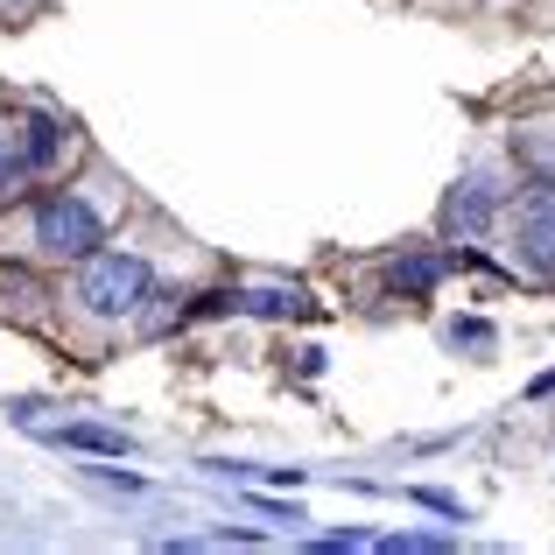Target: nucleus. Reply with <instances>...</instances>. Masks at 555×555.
<instances>
[{
  "label": "nucleus",
  "instance_id": "nucleus-1",
  "mask_svg": "<svg viewBox=\"0 0 555 555\" xmlns=\"http://www.w3.org/2000/svg\"><path fill=\"white\" fill-rule=\"evenodd\" d=\"M78 302L92 317H127L149 302V260L120 254V246H92L78 260Z\"/></svg>",
  "mask_w": 555,
  "mask_h": 555
},
{
  "label": "nucleus",
  "instance_id": "nucleus-2",
  "mask_svg": "<svg viewBox=\"0 0 555 555\" xmlns=\"http://www.w3.org/2000/svg\"><path fill=\"white\" fill-rule=\"evenodd\" d=\"M99 240H106V232H99V211L85 197H50L36 211V246L50 260H85Z\"/></svg>",
  "mask_w": 555,
  "mask_h": 555
},
{
  "label": "nucleus",
  "instance_id": "nucleus-3",
  "mask_svg": "<svg viewBox=\"0 0 555 555\" xmlns=\"http://www.w3.org/2000/svg\"><path fill=\"white\" fill-rule=\"evenodd\" d=\"M514 254L528 274H542V282H555V190H534L528 204H520L514 218Z\"/></svg>",
  "mask_w": 555,
  "mask_h": 555
},
{
  "label": "nucleus",
  "instance_id": "nucleus-4",
  "mask_svg": "<svg viewBox=\"0 0 555 555\" xmlns=\"http://www.w3.org/2000/svg\"><path fill=\"white\" fill-rule=\"evenodd\" d=\"M492 204H500V190H492V177H464L457 190H450V204H443V225H450V240H486V225H492Z\"/></svg>",
  "mask_w": 555,
  "mask_h": 555
},
{
  "label": "nucleus",
  "instance_id": "nucleus-5",
  "mask_svg": "<svg viewBox=\"0 0 555 555\" xmlns=\"http://www.w3.org/2000/svg\"><path fill=\"white\" fill-rule=\"evenodd\" d=\"M56 149H64V127L50 120V113H36V120H22V169H50Z\"/></svg>",
  "mask_w": 555,
  "mask_h": 555
},
{
  "label": "nucleus",
  "instance_id": "nucleus-6",
  "mask_svg": "<svg viewBox=\"0 0 555 555\" xmlns=\"http://www.w3.org/2000/svg\"><path fill=\"white\" fill-rule=\"evenodd\" d=\"M56 443H70V450H92V457H127V436L120 429H99V422H64V429H56Z\"/></svg>",
  "mask_w": 555,
  "mask_h": 555
},
{
  "label": "nucleus",
  "instance_id": "nucleus-7",
  "mask_svg": "<svg viewBox=\"0 0 555 555\" xmlns=\"http://www.w3.org/2000/svg\"><path fill=\"white\" fill-rule=\"evenodd\" d=\"M520 163L555 183V134H520Z\"/></svg>",
  "mask_w": 555,
  "mask_h": 555
},
{
  "label": "nucleus",
  "instance_id": "nucleus-8",
  "mask_svg": "<svg viewBox=\"0 0 555 555\" xmlns=\"http://www.w3.org/2000/svg\"><path fill=\"white\" fill-rule=\"evenodd\" d=\"M436 274H443V260H401V268H393V288H401V296H415V288H429Z\"/></svg>",
  "mask_w": 555,
  "mask_h": 555
},
{
  "label": "nucleus",
  "instance_id": "nucleus-9",
  "mask_svg": "<svg viewBox=\"0 0 555 555\" xmlns=\"http://www.w3.org/2000/svg\"><path fill=\"white\" fill-rule=\"evenodd\" d=\"M408 500H415V506H429V514H443V520H464V506L450 500V492H429V486H415Z\"/></svg>",
  "mask_w": 555,
  "mask_h": 555
},
{
  "label": "nucleus",
  "instance_id": "nucleus-10",
  "mask_svg": "<svg viewBox=\"0 0 555 555\" xmlns=\"http://www.w3.org/2000/svg\"><path fill=\"white\" fill-rule=\"evenodd\" d=\"M22 183V149L8 141V127H0V190H14Z\"/></svg>",
  "mask_w": 555,
  "mask_h": 555
},
{
  "label": "nucleus",
  "instance_id": "nucleus-11",
  "mask_svg": "<svg viewBox=\"0 0 555 555\" xmlns=\"http://www.w3.org/2000/svg\"><path fill=\"white\" fill-rule=\"evenodd\" d=\"M246 310H254V317H288V296H282V288H254Z\"/></svg>",
  "mask_w": 555,
  "mask_h": 555
},
{
  "label": "nucleus",
  "instance_id": "nucleus-12",
  "mask_svg": "<svg viewBox=\"0 0 555 555\" xmlns=\"http://www.w3.org/2000/svg\"><path fill=\"white\" fill-rule=\"evenodd\" d=\"M486 338H492L486 324H457V331H450V345H486Z\"/></svg>",
  "mask_w": 555,
  "mask_h": 555
}]
</instances>
